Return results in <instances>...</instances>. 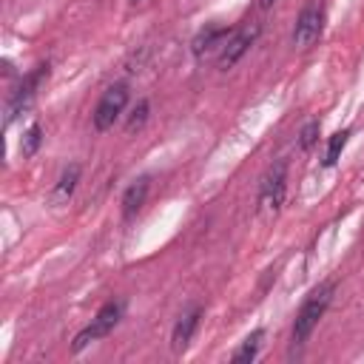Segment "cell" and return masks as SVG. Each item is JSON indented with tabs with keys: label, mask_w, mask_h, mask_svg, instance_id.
Here are the masks:
<instances>
[{
	"label": "cell",
	"mask_w": 364,
	"mask_h": 364,
	"mask_svg": "<svg viewBox=\"0 0 364 364\" xmlns=\"http://www.w3.org/2000/svg\"><path fill=\"white\" fill-rule=\"evenodd\" d=\"M333 290H336V284H333V282H324V284H318V287L304 299V304L299 307L296 321H293V344H304V341L310 338V333L316 330L318 318L324 316V310H327V304H330V299H333Z\"/></svg>",
	"instance_id": "1"
},
{
	"label": "cell",
	"mask_w": 364,
	"mask_h": 364,
	"mask_svg": "<svg viewBox=\"0 0 364 364\" xmlns=\"http://www.w3.org/2000/svg\"><path fill=\"white\" fill-rule=\"evenodd\" d=\"M284 193H287V162L279 159L276 165L267 168L262 185H259V213H276L284 202Z\"/></svg>",
	"instance_id": "2"
},
{
	"label": "cell",
	"mask_w": 364,
	"mask_h": 364,
	"mask_svg": "<svg viewBox=\"0 0 364 364\" xmlns=\"http://www.w3.org/2000/svg\"><path fill=\"white\" fill-rule=\"evenodd\" d=\"M125 105H128V85H125V82L108 85V88L102 91V97H100L94 114H91L94 128H97V131H108V128L119 119V114L125 111Z\"/></svg>",
	"instance_id": "3"
},
{
	"label": "cell",
	"mask_w": 364,
	"mask_h": 364,
	"mask_svg": "<svg viewBox=\"0 0 364 364\" xmlns=\"http://www.w3.org/2000/svg\"><path fill=\"white\" fill-rule=\"evenodd\" d=\"M119 316H122V304H119V301H108V304H102V307H100V313L91 318V324H88V327H82V330L74 336L71 350H74V353H80V350H85L91 341H97V338L108 336V333L117 327Z\"/></svg>",
	"instance_id": "4"
},
{
	"label": "cell",
	"mask_w": 364,
	"mask_h": 364,
	"mask_svg": "<svg viewBox=\"0 0 364 364\" xmlns=\"http://www.w3.org/2000/svg\"><path fill=\"white\" fill-rule=\"evenodd\" d=\"M321 28H324V6L318 0H310L299 17H296V26H293V46L296 48H307L313 46L318 37H321Z\"/></svg>",
	"instance_id": "5"
},
{
	"label": "cell",
	"mask_w": 364,
	"mask_h": 364,
	"mask_svg": "<svg viewBox=\"0 0 364 364\" xmlns=\"http://www.w3.org/2000/svg\"><path fill=\"white\" fill-rule=\"evenodd\" d=\"M259 31H262V26L259 23H247V26H242L239 31H233L230 37H228V43L222 46V54H219V68L222 71H228V68H233L247 51H250V46L256 43V37H259Z\"/></svg>",
	"instance_id": "6"
},
{
	"label": "cell",
	"mask_w": 364,
	"mask_h": 364,
	"mask_svg": "<svg viewBox=\"0 0 364 364\" xmlns=\"http://www.w3.org/2000/svg\"><path fill=\"white\" fill-rule=\"evenodd\" d=\"M48 77V65H37L23 82H20V88L14 91V97L9 100V108H6V122H11L17 114H23L28 105H31V100L37 97V88H40V82Z\"/></svg>",
	"instance_id": "7"
},
{
	"label": "cell",
	"mask_w": 364,
	"mask_h": 364,
	"mask_svg": "<svg viewBox=\"0 0 364 364\" xmlns=\"http://www.w3.org/2000/svg\"><path fill=\"white\" fill-rule=\"evenodd\" d=\"M199 318H202V310H199V307H191L188 313L179 316V321L173 324V333H171V347H173V353H182V350L191 344V338H193V333H196V327H199Z\"/></svg>",
	"instance_id": "8"
},
{
	"label": "cell",
	"mask_w": 364,
	"mask_h": 364,
	"mask_svg": "<svg viewBox=\"0 0 364 364\" xmlns=\"http://www.w3.org/2000/svg\"><path fill=\"white\" fill-rule=\"evenodd\" d=\"M228 28H222V26H205L196 37H193V43H191V51H193V57L196 60H202L208 51H213L216 46H225L228 43Z\"/></svg>",
	"instance_id": "9"
},
{
	"label": "cell",
	"mask_w": 364,
	"mask_h": 364,
	"mask_svg": "<svg viewBox=\"0 0 364 364\" xmlns=\"http://www.w3.org/2000/svg\"><path fill=\"white\" fill-rule=\"evenodd\" d=\"M77 182H80V165H68V168H63L60 179L54 182V188H51V193H48V202H51L54 208L65 205V202L71 199V193H74Z\"/></svg>",
	"instance_id": "10"
},
{
	"label": "cell",
	"mask_w": 364,
	"mask_h": 364,
	"mask_svg": "<svg viewBox=\"0 0 364 364\" xmlns=\"http://www.w3.org/2000/svg\"><path fill=\"white\" fill-rule=\"evenodd\" d=\"M148 188H151L148 176H139V179H134V182L125 188V193H122V216H125V219H131V216L145 205Z\"/></svg>",
	"instance_id": "11"
},
{
	"label": "cell",
	"mask_w": 364,
	"mask_h": 364,
	"mask_svg": "<svg viewBox=\"0 0 364 364\" xmlns=\"http://www.w3.org/2000/svg\"><path fill=\"white\" fill-rule=\"evenodd\" d=\"M262 338H264V330H253V333H250V336L242 341V347H236V350H233L230 361H236V364H247V361H253V358L259 355Z\"/></svg>",
	"instance_id": "12"
},
{
	"label": "cell",
	"mask_w": 364,
	"mask_h": 364,
	"mask_svg": "<svg viewBox=\"0 0 364 364\" xmlns=\"http://www.w3.org/2000/svg\"><path fill=\"white\" fill-rule=\"evenodd\" d=\"M40 145H43V125H40V122H31V125L26 128V134H23L20 151H23V156H34Z\"/></svg>",
	"instance_id": "13"
},
{
	"label": "cell",
	"mask_w": 364,
	"mask_h": 364,
	"mask_svg": "<svg viewBox=\"0 0 364 364\" xmlns=\"http://www.w3.org/2000/svg\"><path fill=\"white\" fill-rule=\"evenodd\" d=\"M347 136H350V131H347V128L330 136V145H327V154H324V165H327V168H330V165H336L338 154H341V151H344V145H347Z\"/></svg>",
	"instance_id": "14"
},
{
	"label": "cell",
	"mask_w": 364,
	"mask_h": 364,
	"mask_svg": "<svg viewBox=\"0 0 364 364\" xmlns=\"http://www.w3.org/2000/svg\"><path fill=\"white\" fill-rule=\"evenodd\" d=\"M145 119H148V100H139V102L134 105L131 117H128V125H125V131H128V134H131V131H139V128L145 125Z\"/></svg>",
	"instance_id": "15"
},
{
	"label": "cell",
	"mask_w": 364,
	"mask_h": 364,
	"mask_svg": "<svg viewBox=\"0 0 364 364\" xmlns=\"http://www.w3.org/2000/svg\"><path fill=\"white\" fill-rule=\"evenodd\" d=\"M316 142H318V122L310 119V122H304V128L299 131V148H301V151H310Z\"/></svg>",
	"instance_id": "16"
},
{
	"label": "cell",
	"mask_w": 364,
	"mask_h": 364,
	"mask_svg": "<svg viewBox=\"0 0 364 364\" xmlns=\"http://www.w3.org/2000/svg\"><path fill=\"white\" fill-rule=\"evenodd\" d=\"M273 3H276V0H259V6H262V9H270Z\"/></svg>",
	"instance_id": "17"
}]
</instances>
